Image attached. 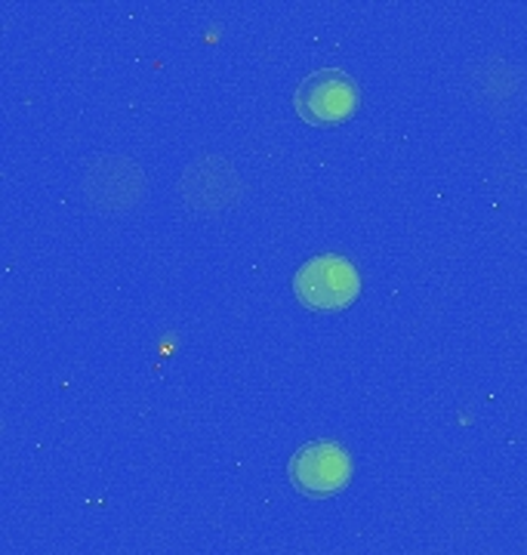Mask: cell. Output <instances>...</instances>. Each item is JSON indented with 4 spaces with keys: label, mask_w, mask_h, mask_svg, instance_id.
Segmentation results:
<instances>
[{
    "label": "cell",
    "mask_w": 527,
    "mask_h": 555,
    "mask_svg": "<svg viewBox=\"0 0 527 555\" xmlns=\"http://www.w3.org/2000/svg\"><path fill=\"white\" fill-rule=\"evenodd\" d=\"M293 294L299 302L318 312H336L346 309L361 294V275L346 257L321 254L299 266L293 275Z\"/></svg>",
    "instance_id": "1"
},
{
    "label": "cell",
    "mask_w": 527,
    "mask_h": 555,
    "mask_svg": "<svg viewBox=\"0 0 527 555\" xmlns=\"http://www.w3.org/2000/svg\"><path fill=\"white\" fill-rule=\"evenodd\" d=\"M358 87L349 75L336 72V68H321L299 83L293 105L299 112V118L314 127H331L343 124L355 115L358 108Z\"/></svg>",
    "instance_id": "2"
},
{
    "label": "cell",
    "mask_w": 527,
    "mask_h": 555,
    "mask_svg": "<svg viewBox=\"0 0 527 555\" xmlns=\"http://www.w3.org/2000/svg\"><path fill=\"white\" fill-rule=\"evenodd\" d=\"M351 478V456L336 441H312L291 460V481L299 494L333 496L346 491Z\"/></svg>",
    "instance_id": "3"
}]
</instances>
